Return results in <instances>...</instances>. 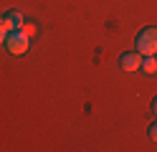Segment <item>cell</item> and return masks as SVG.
Here are the masks:
<instances>
[{
    "label": "cell",
    "mask_w": 157,
    "mask_h": 152,
    "mask_svg": "<svg viewBox=\"0 0 157 152\" xmlns=\"http://www.w3.org/2000/svg\"><path fill=\"white\" fill-rule=\"evenodd\" d=\"M134 46L142 56H155L157 53V28L155 25H144L134 38Z\"/></svg>",
    "instance_id": "cell-1"
},
{
    "label": "cell",
    "mask_w": 157,
    "mask_h": 152,
    "mask_svg": "<svg viewBox=\"0 0 157 152\" xmlns=\"http://www.w3.org/2000/svg\"><path fill=\"white\" fill-rule=\"evenodd\" d=\"M28 38L23 30H10V33H5V48H8V53H13V56H23L25 51H28Z\"/></svg>",
    "instance_id": "cell-2"
},
{
    "label": "cell",
    "mask_w": 157,
    "mask_h": 152,
    "mask_svg": "<svg viewBox=\"0 0 157 152\" xmlns=\"http://www.w3.org/2000/svg\"><path fill=\"white\" fill-rule=\"evenodd\" d=\"M25 23L23 15L18 13V10H5L3 15H0V25H3L5 33H10V30H21V25Z\"/></svg>",
    "instance_id": "cell-3"
},
{
    "label": "cell",
    "mask_w": 157,
    "mask_h": 152,
    "mask_svg": "<svg viewBox=\"0 0 157 152\" xmlns=\"http://www.w3.org/2000/svg\"><path fill=\"white\" fill-rule=\"evenodd\" d=\"M119 66H122V71H137V68L142 66V53H140V51L122 53L119 56Z\"/></svg>",
    "instance_id": "cell-4"
},
{
    "label": "cell",
    "mask_w": 157,
    "mask_h": 152,
    "mask_svg": "<svg viewBox=\"0 0 157 152\" xmlns=\"http://www.w3.org/2000/svg\"><path fill=\"white\" fill-rule=\"evenodd\" d=\"M140 68L144 71L147 76L157 74V58H155V56H144V58H142V66H140Z\"/></svg>",
    "instance_id": "cell-5"
},
{
    "label": "cell",
    "mask_w": 157,
    "mask_h": 152,
    "mask_svg": "<svg viewBox=\"0 0 157 152\" xmlns=\"http://www.w3.org/2000/svg\"><path fill=\"white\" fill-rule=\"evenodd\" d=\"M21 30H23L28 38H31V36H36V23H28V20H25V23L21 25Z\"/></svg>",
    "instance_id": "cell-6"
},
{
    "label": "cell",
    "mask_w": 157,
    "mask_h": 152,
    "mask_svg": "<svg viewBox=\"0 0 157 152\" xmlns=\"http://www.w3.org/2000/svg\"><path fill=\"white\" fill-rule=\"evenodd\" d=\"M150 139L157 142V122H152V124H150Z\"/></svg>",
    "instance_id": "cell-7"
},
{
    "label": "cell",
    "mask_w": 157,
    "mask_h": 152,
    "mask_svg": "<svg viewBox=\"0 0 157 152\" xmlns=\"http://www.w3.org/2000/svg\"><path fill=\"white\" fill-rule=\"evenodd\" d=\"M152 111H155V117H157V96L152 99Z\"/></svg>",
    "instance_id": "cell-8"
},
{
    "label": "cell",
    "mask_w": 157,
    "mask_h": 152,
    "mask_svg": "<svg viewBox=\"0 0 157 152\" xmlns=\"http://www.w3.org/2000/svg\"><path fill=\"white\" fill-rule=\"evenodd\" d=\"M5 41V30H3V25H0V43Z\"/></svg>",
    "instance_id": "cell-9"
}]
</instances>
